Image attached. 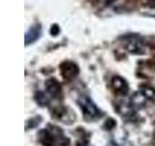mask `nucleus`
Returning <instances> with one entry per match:
<instances>
[{"label":"nucleus","mask_w":155,"mask_h":146,"mask_svg":"<svg viewBox=\"0 0 155 146\" xmlns=\"http://www.w3.org/2000/svg\"><path fill=\"white\" fill-rule=\"evenodd\" d=\"M110 146H131V144H129V143H121V144H119V143H115V142H110Z\"/></svg>","instance_id":"6e6552de"},{"label":"nucleus","mask_w":155,"mask_h":146,"mask_svg":"<svg viewBox=\"0 0 155 146\" xmlns=\"http://www.w3.org/2000/svg\"><path fill=\"white\" fill-rule=\"evenodd\" d=\"M143 1L147 7L155 9V0H143Z\"/></svg>","instance_id":"0eeeda50"},{"label":"nucleus","mask_w":155,"mask_h":146,"mask_svg":"<svg viewBox=\"0 0 155 146\" xmlns=\"http://www.w3.org/2000/svg\"><path fill=\"white\" fill-rule=\"evenodd\" d=\"M111 87L118 95H126L128 92V84L120 76H114L111 79Z\"/></svg>","instance_id":"39448f33"},{"label":"nucleus","mask_w":155,"mask_h":146,"mask_svg":"<svg viewBox=\"0 0 155 146\" xmlns=\"http://www.w3.org/2000/svg\"><path fill=\"white\" fill-rule=\"evenodd\" d=\"M78 104L80 105L86 120H96L100 117L101 112L98 109V107L94 104V102L91 100L90 97L86 96H80L78 99Z\"/></svg>","instance_id":"f257e3e1"},{"label":"nucleus","mask_w":155,"mask_h":146,"mask_svg":"<svg viewBox=\"0 0 155 146\" xmlns=\"http://www.w3.org/2000/svg\"><path fill=\"white\" fill-rule=\"evenodd\" d=\"M46 90L48 94L52 97H58L61 95L60 84L55 79H48L46 82Z\"/></svg>","instance_id":"423d86ee"},{"label":"nucleus","mask_w":155,"mask_h":146,"mask_svg":"<svg viewBox=\"0 0 155 146\" xmlns=\"http://www.w3.org/2000/svg\"><path fill=\"white\" fill-rule=\"evenodd\" d=\"M42 33V26L41 23H35L28 29L25 33V38H24V42L25 45L28 46L30 44H33L34 42H36L41 36Z\"/></svg>","instance_id":"7ed1b4c3"},{"label":"nucleus","mask_w":155,"mask_h":146,"mask_svg":"<svg viewBox=\"0 0 155 146\" xmlns=\"http://www.w3.org/2000/svg\"><path fill=\"white\" fill-rule=\"evenodd\" d=\"M60 72L66 80H72L79 74V67L73 61H64L60 64Z\"/></svg>","instance_id":"f03ea898"},{"label":"nucleus","mask_w":155,"mask_h":146,"mask_svg":"<svg viewBox=\"0 0 155 146\" xmlns=\"http://www.w3.org/2000/svg\"><path fill=\"white\" fill-rule=\"evenodd\" d=\"M127 51L133 54H143L144 44L139 37H130L125 44Z\"/></svg>","instance_id":"20e7f679"}]
</instances>
